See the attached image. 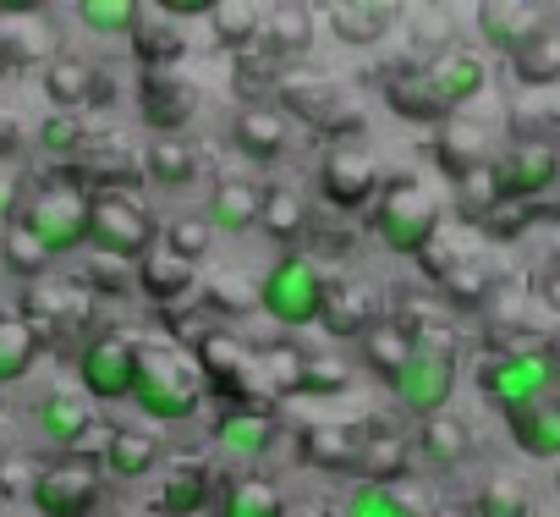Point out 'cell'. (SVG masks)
Listing matches in <instances>:
<instances>
[{
  "instance_id": "cell-1",
  "label": "cell",
  "mask_w": 560,
  "mask_h": 517,
  "mask_svg": "<svg viewBox=\"0 0 560 517\" xmlns=\"http://www.w3.org/2000/svg\"><path fill=\"white\" fill-rule=\"evenodd\" d=\"M369 231L396 258H423L440 237V198L418 176H390L369 204Z\"/></svg>"
},
{
  "instance_id": "cell-2",
  "label": "cell",
  "mask_w": 560,
  "mask_h": 517,
  "mask_svg": "<svg viewBox=\"0 0 560 517\" xmlns=\"http://www.w3.org/2000/svg\"><path fill=\"white\" fill-rule=\"evenodd\" d=\"M407 325L418 331V342H412L407 369L390 380V391H396V402H401L412 418H434V413H445L451 397H456L462 353H456V336H451V331L423 325V320H407Z\"/></svg>"
},
{
  "instance_id": "cell-3",
  "label": "cell",
  "mask_w": 560,
  "mask_h": 517,
  "mask_svg": "<svg viewBox=\"0 0 560 517\" xmlns=\"http://www.w3.org/2000/svg\"><path fill=\"white\" fill-rule=\"evenodd\" d=\"M325 298H330V276L319 258L308 253H280L275 265L258 276V309L280 325V331H308L325 320Z\"/></svg>"
},
{
  "instance_id": "cell-4",
  "label": "cell",
  "mask_w": 560,
  "mask_h": 517,
  "mask_svg": "<svg viewBox=\"0 0 560 517\" xmlns=\"http://www.w3.org/2000/svg\"><path fill=\"white\" fill-rule=\"evenodd\" d=\"M18 226L50 253V258H72L78 248H89V187L67 182V176H45L28 187Z\"/></svg>"
},
{
  "instance_id": "cell-5",
  "label": "cell",
  "mask_w": 560,
  "mask_h": 517,
  "mask_svg": "<svg viewBox=\"0 0 560 517\" xmlns=\"http://www.w3.org/2000/svg\"><path fill=\"white\" fill-rule=\"evenodd\" d=\"M127 402L149 424H192L198 407H203V380H198V369L182 353H143Z\"/></svg>"
},
{
  "instance_id": "cell-6",
  "label": "cell",
  "mask_w": 560,
  "mask_h": 517,
  "mask_svg": "<svg viewBox=\"0 0 560 517\" xmlns=\"http://www.w3.org/2000/svg\"><path fill=\"white\" fill-rule=\"evenodd\" d=\"M555 386H560V364L549 347H505L478 364V397L494 402L500 413L533 407V402L555 397Z\"/></svg>"
},
{
  "instance_id": "cell-7",
  "label": "cell",
  "mask_w": 560,
  "mask_h": 517,
  "mask_svg": "<svg viewBox=\"0 0 560 517\" xmlns=\"http://www.w3.org/2000/svg\"><path fill=\"white\" fill-rule=\"evenodd\" d=\"M89 248L100 258H116V265H138L143 253L160 248V220L127 187L121 193H89Z\"/></svg>"
},
{
  "instance_id": "cell-8",
  "label": "cell",
  "mask_w": 560,
  "mask_h": 517,
  "mask_svg": "<svg viewBox=\"0 0 560 517\" xmlns=\"http://www.w3.org/2000/svg\"><path fill=\"white\" fill-rule=\"evenodd\" d=\"M192 369L203 380V397H220V407H247L258 386V347H247L236 331L214 325L192 347Z\"/></svg>"
},
{
  "instance_id": "cell-9",
  "label": "cell",
  "mask_w": 560,
  "mask_h": 517,
  "mask_svg": "<svg viewBox=\"0 0 560 517\" xmlns=\"http://www.w3.org/2000/svg\"><path fill=\"white\" fill-rule=\"evenodd\" d=\"M138 358L143 347L121 331H94L83 347H78V386L89 402H127L132 397V380H138Z\"/></svg>"
},
{
  "instance_id": "cell-10",
  "label": "cell",
  "mask_w": 560,
  "mask_h": 517,
  "mask_svg": "<svg viewBox=\"0 0 560 517\" xmlns=\"http://www.w3.org/2000/svg\"><path fill=\"white\" fill-rule=\"evenodd\" d=\"M314 187L330 209H369L385 187L380 176V160L363 149V143H330L319 154V171H314Z\"/></svg>"
},
{
  "instance_id": "cell-11",
  "label": "cell",
  "mask_w": 560,
  "mask_h": 517,
  "mask_svg": "<svg viewBox=\"0 0 560 517\" xmlns=\"http://www.w3.org/2000/svg\"><path fill=\"white\" fill-rule=\"evenodd\" d=\"M418 72H423V89H429V105L440 122H451L489 89V61L478 50H440V56L418 61Z\"/></svg>"
},
{
  "instance_id": "cell-12",
  "label": "cell",
  "mask_w": 560,
  "mask_h": 517,
  "mask_svg": "<svg viewBox=\"0 0 560 517\" xmlns=\"http://www.w3.org/2000/svg\"><path fill=\"white\" fill-rule=\"evenodd\" d=\"M28 501H34V517H94V506H100V473L83 457H61V462H50V468L34 473Z\"/></svg>"
},
{
  "instance_id": "cell-13",
  "label": "cell",
  "mask_w": 560,
  "mask_h": 517,
  "mask_svg": "<svg viewBox=\"0 0 560 517\" xmlns=\"http://www.w3.org/2000/svg\"><path fill=\"white\" fill-rule=\"evenodd\" d=\"M560 176V154L549 138H522L511 143L494 165H489V182H494V198L500 204H522V198H538L549 193Z\"/></svg>"
},
{
  "instance_id": "cell-14",
  "label": "cell",
  "mask_w": 560,
  "mask_h": 517,
  "mask_svg": "<svg viewBox=\"0 0 560 517\" xmlns=\"http://www.w3.org/2000/svg\"><path fill=\"white\" fill-rule=\"evenodd\" d=\"M231 143H236L242 160L275 165V160H287V149H292V116L280 111L275 100L269 105H242L231 116Z\"/></svg>"
},
{
  "instance_id": "cell-15",
  "label": "cell",
  "mask_w": 560,
  "mask_h": 517,
  "mask_svg": "<svg viewBox=\"0 0 560 517\" xmlns=\"http://www.w3.org/2000/svg\"><path fill=\"white\" fill-rule=\"evenodd\" d=\"M45 100L56 105V111H67V116H83L89 105H105L110 100V89H105V78H100V67L89 61V56H50V67H45Z\"/></svg>"
},
{
  "instance_id": "cell-16",
  "label": "cell",
  "mask_w": 560,
  "mask_h": 517,
  "mask_svg": "<svg viewBox=\"0 0 560 517\" xmlns=\"http://www.w3.org/2000/svg\"><path fill=\"white\" fill-rule=\"evenodd\" d=\"M544 28H549L544 7H516V0H489V7H478V34L500 56H522Z\"/></svg>"
},
{
  "instance_id": "cell-17",
  "label": "cell",
  "mask_w": 560,
  "mask_h": 517,
  "mask_svg": "<svg viewBox=\"0 0 560 517\" xmlns=\"http://www.w3.org/2000/svg\"><path fill=\"white\" fill-rule=\"evenodd\" d=\"M198 100L187 83H176L171 72H143V89H138V116L154 138H182V127L192 122Z\"/></svg>"
},
{
  "instance_id": "cell-18",
  "label": "cell",
  "mask_w": 560,
  "mask_h": 517,
  "mask_svg": "<svg viewBox=\"0 0 560 517\" xmlns=\"http://www.w3.org/2000/svg\"><path fill=\"white\" fill-rule=\"evenodd\" d=\"M275 435H280L275 407L247 402V407H220V413H214V446H220L225 457L253 462V457H264V451L275 446Z\"/></svg>"
},
{
  "instance_id": "cell-19",
  "label": "cell",
  "mask_w": 560,
  "mask_h": 517,
  "mask_svg": "<svg viewBox=\"0 0 560 517\" xmlns=\"http://www.w3.org/2000/svg\"><path fill=\"white\" fill-rule=\"evenodd\" d=\"M396 7H385V0H336V7H325V23L330 34L347 45V50H374L390 39L396 28Z\"/></svg>"
},
{
  "instance_id": "cell-20",
  "label": "cell",
  "mask_w": 560,
  "mask_h": 517,
  "mask_svg": "<svg viewBox=\"0 0 560 517\" xmlns=\"http://www.w3.org/2000/svg\"><path fill=\"white\" fill-rule=\"evenodd\" d=\"M258 56H269L275 67H292L314 50V12L308 7H269L264 28H258Z\"/></svg>"
},
{
  "instance_id": "cell-21",
  "label": "cell",
  "mask_w": 560,
  "mask_h": 517,
  "mask_svg": "<svg viewBox=\"0 0 560 517\" xmlns=\"http://www.w3.org/2000/svg\"><path fill=\"white\" fill-rule=\"evenodd\" d=\"M132 287H138L149 303H160V309L171 314L176 303H187V298L198 292V276H192V265H182L176 253L154 248V253H143L138 265H132Z\"/></svg>"
},
{
  "instance_id": "cell-22",
  "label": "cell",
  "mask_w": 560,
  "mask_h": 517,
  "mask_svg": "<svg viewBox=\"0 0 560 517\" xmlns=\"http://www.w3.org/2000/svg\"><path fill=\"white\" fill-rule=\"evenodd\" d=\"M258 209H264V187L225 176V182H214L209 198H203V226L220 231V237H247V231L258 226Z\"/></svg>"
},
{
  "instance_id": "cell-23",
  "label": "cell",
  "mask_w": 560,
  "mask_h": 517,
  "mask_svg": "<svg viewBox=\"0 0 560 517\" xmlns=\"http://www.w3.org/2000/svg\"><path fill=\"white\" fill-rule=\"evenodd\" d=\"M34 424H39V435H45L50 446L78 451V446L89 440V429H94V407H89V397H78V391H50V397L34 402Z\"/></svg>"
},
{
  "instance_id": "cell-24",
  "label": "cell",
  "mask_w": 560,
  "mask_h": 517,
  "mask_svg": "<svg viewBox=\"0 0 560 517\" xmlns=\"http://www.w3.org/2000/svg\"><path fill=\"white\" fill-rule=\"evenodd\" d=\"M418 457L434 468V473H456L467 457H472V435L456 413H434V418H418V435H412Z\"/></svg>"
},
{
  "instance_id": "cell-25",
  "label": "cell",
  "mask_w": 560,
  "mask_h": 517,
  "mask_svg": "<svg viewBox=\"0 0 560 517\" xmlns=\"http://www.w3.org/2000/svg\"><path fill=\"white\" fill-rule=\"evenodd\" d=\"M358 429H347V424H308L303 435H298V457H303V468H319V473H358Z\"/></svg>"
},
{
  "instance_id": "cell-26",
  "label": "cell",
  "mask_w": 560,
  "mask_h": 517,
  "mask_svg": "<svg viewBox=\"0 0 560 517\" xmlns=\"http://www.w3.org/2000/svg\"><path fill=\"white\" fill-rule=\"evenodd\" d=\"M258 226H264V237H269V242H280V248L292 253V242H303V237L314 231V209H308V198H303L298 187L275 182V187H264Z\"/></svg>"
},
{
  "instance_id": "cell-27",
  "label": "cell",
  "mask_w": 560,
  "mask_h": 517,
  "mask_svg": "<svg viewBox=\"0 0 560 517\" xmlns=\"http://www.w3.org/2000/svg\"><path fill=\"white\" fill-rule=\"evenodd\" d=\"M412 342H418V331L407 325V320H396V314H385V320H374L369 331H363V342H358V353H363V364L390 386L401 369H407V358H412Z\"/></svg>"
},
{
  "instance_id": "cell-28",
  "label": "cell",
  "mask_w": 560,
  "mask_h": 517,
  "mask_svg": "<svg viewBox=\"0 0 560 517\" xmlns=\"http://www.w3.org/2000/svg\"><path fill=\"white\" fill-rule=\"evenodd\" d=\"M160 462H165V446H160V435H149V429H116L110 446H105V457H100V468H105L116 484H138V479H149Z\"/></svg>"
},
{
  "instance_id": "cell-29",
  "label": "cell",
  "mask_w": 560,
  "mask_h": 517,
  "mask_svg": "<svg viewBox=\"0 0 560 517\" xmlns=\"http://www.w3.org/2000/svg\"><path fill=\"white\" fill-rule=\"evenodd\" d=\"M505 429L516 440V451L538 457V462H555L560 457V397H544L533 407H516L505 413Z\"/></svg>"
},
{
  "instance_id": "cell-30",
  "label": "cell",
  "mask_w": 560,
  "mask_h": 517,
  "mask_svg": "<svg viewBox=\"0 0 560 517\" xmlns=\"http://www.w3.org/2000/svg\"><path fill=\"white\" fill-rule=\"evenodd\" d=\"M374 320H385V314H380L374 287H363V282H330L325 320H319L330 336H358V342H363V331H369Z\"/></svg>"
},
{
  "instance_id": "cell-31",
  "label": "cell",
  "mask_w": 560,
  "mask_h": 517,
  "mask_svg": "<svg viewBox=\"0 0 560 517\" xmlns=\"http://www.w3.org/2000/svg\"><path fill=\"white\" fill-rule=\"evenodd\" d=\"M214 473L203 468V462H182V468H171L165 473V484H160V512L165 517H198V512H209L214 506Z\"/></svg>"
},
{
  "instance_id": "cell-32",
  "label": "cell",
  "mask_w": 560,
  "mask_h": 517,
  "mask_svg": "<svg viewBox=\"0 0 560 517\" xmlns=\"http://www.w3.org/2000/svg\"><path fill=\"white\" fill-rule=\"evenodd\" d=\"M214 517H287V495H280L275 479H231L220 495H214Z\"/></svg>"
},
{
  "instance_id": "cell-33",
  "label": "cell",
  "mask_w": 560,
  "mask_h": 517,
  "mask_svg": "<svg viewBox=\"0 0 560 517\" xmlns=\"http://www.w3.org/2000/svg\"><path fill=\"white\" fill-rule=\"evenodd\" d=\"M45 353V336L23 314H0V386H23Z\"/></svg>"
},
{
  "instance_id": "cell-34",
  "label": "cell",
  "mask_w": 560,
  "mask_h": 517,
  "mask_svg": "<svg viewBox=\"0 0 560 517\" xmlns=\"http://www.w3.org/2000/svg\"><path fill=\"white\" fill-rule=\"evenodd\" d=\"M143 176L154 187H165V193H182V187L198 182V149L182 143V138H154L143 149Z\"/></svg>"
},
{
  "instance_id": "cell-35",
  "label": "cell",
  "mask_w": 560,
  "mask_h": 517,
  "mask_svg": "<svg viewBox=\"0 0 560 517\" xmlns=\"http://www.w3.org/2000/svg\"><path fill=\"white\" fill-rule=\"evenodd\" d=\"M303 375H308V353L292 342H269L258 347V386L269 397H303Z\"/></svg>"
},
{
  "instance_id": "cell-36",
  "label": "cell",
  "mask_w": 560,
  "mask_h": 517,
  "mask_svg": "<svg viewBox=\"0 0 560 517\" xmlns=\"http://www.w3.org/2000/svg\"><path fill=\"white\" fill-rule=\"evenodd\" d=\"M132 50H138L143 72H171V67L187 56L182 28H176V23H165L160 12H149V7H143V23H138V34H132Z\"/></svg>"
},
{
  "instance_id": "cell-37",
  "label": "cell",
  "mask_w": 560,
  "mask_h": 517,
  "mask_svg": "<svg viewBox=\"0 0 560 517\" xmlns=\"http://www.w3.org/2000/svg\"><path fill=\"white\" fill-rule=\"evenodd\" d=\"M407 468V440L396 429H369L358 440V484H390Z\"/></svg>"
},
{
  "instance_id": "cell-38",
  "label": "cell",
  "mask_w": 560,
  "mask_h": 517,
  "mask_svg": "<svg viewBox=\"0 0 560 517\" xmlns=\"http://www.w3.org/2000/svg\"><path fill=\"white\" fill-rule=\"evenodd\" d=\"M209 23H214V45H220V50H231V61H236V56H247V50L258 45L264 7H253V0H220Z\"/></svg>"
},
{
  "instance_id": "cell-39",
  "label": "cell",
  "mask_w": 560,
  "mask_h": 517,
  "mask_svg": "<svg viewBox=\"0 0 560 517\" xmlns=\"http://www.w3.org/2000/svg\"><path fill=\"white\" fill-rule=\"evenodd\" d=\"M280 83H287V67H275V61L258 56V50L236 56V67H231V89H236L242 105H269V100L280 94Z\"/></svg>"
},
{
  "instance_id": "cell-40",
  "label": "cell",
  "mask_w": 560,
  "mask_h": 517,
  "mask_svg": "<svg viewBox=\"0 0 560 517\" xmlns=\"http://www.w3.org/2000/svg\"><path fill=\"white\" fill-rule=\"evenodd\" d=\"M78 23L89 34H105V39H132L138 23H143V7L138 0H78Z\"/></svg>"
},
{
  "instance_id": "cell-41",
  "label": "cell",
  "mask_w": 560,
  "mask_h": 517,
  "mask_svg": "<svg viewBox=\"0 0 560 517\" xmlns=\"http://www.w3.org/2000/svg\"><path fill=\"white\" fill-rule=\"evenodd\" d=\"M472 517H533V495L511 473H489L472 490Z\"/></svg>"
},
{
  "instance_id": "cell-42",
  "label": "cell",
  "mask_w": 560,
  "mask_h": 517,
  "mask_svg": "<svg viewBox=\"0 0 560 517\" xmlns=\"http://www.w3.org/2000/svg\"><path fill=\"white\" fill-rule=\"evenodd\" d=\"M34 143L56 160H72V154H89L94 149V133H89V116H67V111H50L39 127H34Z\"/></svg>"
},
{
  "instance_id": "cell-43",
  "label": "cell",
  "mask_w": 560,
  "mask_h": 517,
  "mask_svg": "<svg viewBox=\"0 0 560 517\" xmlns=\"http://www.w3.org/2000/svg\"><path fill=\"white\" fill-rule=\"evenodd\" d=\"M511 72H516L527 89H549V83H560V28L549 23L522 56H511Z\"/></svg>"
},
{
  "instance_id": "cell-44",
  "label": "cell",
  "mask_w": 560,
  "mask_h": 517,
  "mask_svg": "<svg viewBox=\"0 0 560 517\" xmlns=\"http://www.w3.org/2000/svg\"><path fill=\"white\" fill-rule=\"evenodd\" d=\"M0 265H7V276H18V282L39 287V282L50 276V253H45L23 226H12L7 237H0Z\"/></svg>"
},
{
  "instance_id": "cell-45",
  "label": "cell",
  "mask_w": 560,
  "mask_h": 517,
  "mask_svg": "<svg viewBox=\"0 0 560 517\" xmlns=\"http://www.w3.org/2000/svg\"><path fill=\"white\" fill-rule=\"evenodd\" d=\"M336 517H429V512H418L407 495H396L390 484H352V495L341 501V512Z\"/></svg>"
},
{
  "instance_id": "cell-46",
  "label": "cell",
  "mask_w": 560,
  "mask_h": 517,
  "mask_svg": "<svg viewBox=\"0 0 560 517\" xmlns=\"http://www.w3.org/2000/svg\"><path fill=\"white\" fill-rule=\"evenodd\" d=\"M209 242H214V231L203 226V215H176V220L160 226V248L176 253L182 265H192V271H198V258L209 253Z\"/></svg>"
},
{
  "instance_id": "cell-47",
  "label": "cell",
  "mask_w": 560,
  "mask_h": 517,
  "mask_svg": "<svg viewBox=\"0 0 560 517\" xmlns=\"http://www.w3.org/2000/svg\"><path fill=\"white\" fill-rule=\"evenodd\" d=\"M203 303H209V314H220V320L247 314V309H258V282H247L242 271H220V276L203 287Z\"/></svg>"
},
{
  "instance_id": "cell-48",
  "label": "cell",
  "mask_w": 560,
  "mask_h": 517,
  "mask_svg": "<svg viewBox=\"0 0 560 517\" xmlns=\"http://www.w3.org/2000/svg\"><path fill=\"white\" fill-rule=\"evenodd\" d=\"M352 386V364L336 353H308V375H303V397H341Z\"/></svg>"
},
{
  "instance_id": "cell-49",
  "label": "cell",
  "mask_w": 560,
  "mask_h": 517,
  "mask_svg": "<svg viewBox=\"0 0 560 517\" xmlns=\"http://www.w3.org/2000/svg\"><path fill=\"white\" fill-rule=\"evenodd\" d=\"M83 287L100 292V298H121V292H132V265H116V258L94 253V265L83 271Z\"/></svg>"
},
{
  "instance_id": "cell-50",
  "label": "cell",
  "mask_w": 560,
  "mask_h": 517,
  "mask_svg": "<svg viewBox=\"0 0 560 517\" xmlns=\"http://www.w3.org/2000/svg\"><path fill=\"white\" fill-rule=\"evenodd\" d=\"M23 198H28V182L23 171H0V237H7L23 215Z\"/></svg>"
},
{
  "instance_id": "cell-51",
  "label": "cell",
  "mask_w": 560,
  "mask_h": 517,
  "mask_svg": "<svg viewBox=\"0 0 560 517\" xmlns=\"http://www.w3.org/2000/svg\"><path fill=\"white\" fill-rule=\"evenodd\" d=\"M214 7H220V0H160V18L165 23H192V18H214Z\"/></svg>"
},
{
  "instance_id": "cell-52",
  "label": "cell",
  "mask_w": 560,
  "mask_h": 517,
  "mask_svg": "<svg viewBox=\"0 0 560 517\" xmlns=\"http://www.w3.org/2000/svg\"><path fill=\"white\" fill-rule=\"evenodd\" d=\"M23 138H28V133H23L18 116H0V160H18V154H23Z\"/></svg>"
},
{
  "instance_id": "cell-53",
  "label": "cell",
  "mask_w": 560,
  "mask_h": 517,
  "mask_svg": "<svg viewBox=\"0 0 560 517\" xmlns=\"http://www.w3.org/2000/svg\"><path fill=\"white\" fill-rule=\"evenodd\" d=\"M0 18H45V0H0Z\"/></svg>"
},
{
  "instance_id": "cell-54",
  "label": "cell",
  "mask_w": 560,
  "mask_h": 517,
  "mask_svg": "<svg viewBox=\"0 0 560 517\" xmlns=\"http://www.w3.org/2000/svg\"><path fill=\"white\" fill-rule=\"evenodd\" d=\"M440 517H462V512H440Z\"/></svg>"
},
{
  "instance_id": "cell-55",
  "label": "cell",
  "mask_w": 560,
  "mask_h": 517,
  "mask_svg": "<svg viewBox=\"0 0 560 517\" xmlns=\"http://www.w3.org/2000/svg\"><path fill=\"white\" fill-rule=\"evenodd\" d=\"M0 67H7V61H0Z\"/></svg>"
}]
</instances>
